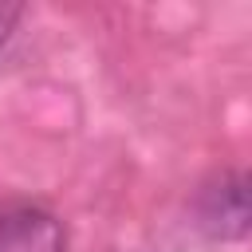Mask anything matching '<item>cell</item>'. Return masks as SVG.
<instances>
[{
    "label": "cell",
    "mask_w": 252,
    "mask_h": 252,
    "mask_svg": "<svg viewBox=\"0 0 252 252\" xmlns=\"http://www.w3.org/2000/svg\"><path fill=\"white\" fill-rule=\"evenodd\" d=\"M201 224L220 236V240H236L248 232L252 220V205H248V177L244 173H220L213 185H205L201 201H197Z\"/></svg>",
    "instance_id": "1"
},
{
    "label": "cell",
    "mask_w": 252,
    "mask_h": 252,
    "mask_svg": "<svg viewBox=\"0 0 252 252\" xmlns=\"http://www.w3.org/2000/svg\"><path fill=\"white\" fill-rule=\"evenodd\" d=\"M0 252H63V224L43 209L0 213Z\"/></svg>",
    "instance_id": "2"
},
{
    "label": "cell",
    "mask_w": 252,
    "mask_h": 252,
    "mask_svg": "<svg viewBox=\"0 0 252 252\" xmlns=\"http://www.w3.org/2000/svg\"><path fill=\"white\" fill-rule=\"evenodd\" d=\"M16 16H20L16 4H0V47H4V39H8L12 28H16Z\"/></svg>",
    "instance_id": "3"
}]
</instances>
